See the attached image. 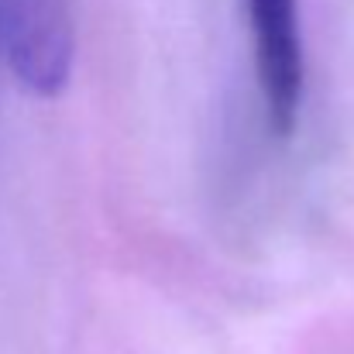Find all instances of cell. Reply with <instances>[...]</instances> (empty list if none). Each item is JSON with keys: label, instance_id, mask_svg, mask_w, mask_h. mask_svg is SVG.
<instances>
[{"label": "cell", "instance_id": "7a4b0ae2", "mask_svg": "<svg viewBox=\"0 0 354 354\" xmlns=\"http://www.w3.org/2000/svg\"><path fill=\"white\" fill-rule=\"evenodd\" d=\"M254 73L275 134H289L303 104V38L296 0H244Z\"/></svg>", "mask_w": 354, "mask_h": 354}, {"label": "cell", "instance_id": "6da1fadb", "mask_svg": "<svg viewBox=\"0 0 354 354\" xmlns=\"http://www.w3.org/2000/svg\"><path fill=\"white\" fill-rule=\"evenodd\" d=\"M0 45L31 93L55 97L69 83L76 52L69 0H0Z\"/></svg>", "mask_w": 354, "mask_h": 354}]
</instances>
